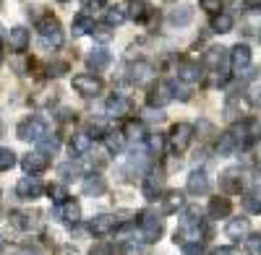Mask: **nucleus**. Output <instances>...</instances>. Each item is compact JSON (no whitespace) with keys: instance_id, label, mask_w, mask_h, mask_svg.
<instances>
[{"instance_id":"f257e3e1","label":"nucleus","mask_w":261,"mask_h":255,"mask_svg":"<svg viewBox=\"0 0 261 255\" xmlns=\"http://www.w3.org/2000/svg\"><path fill=\"white\" fill-rule=\"evenodd\" d=\"M37 31H39V39L45 47H60L63 45V29L58 24V18L53 16H42L37 21Z\"/></svg>"},{"instance_id":"f03ea898","label":"nucleus","mask_w":261,"mask_h":255,"mask_svg":"<svg viewBox=\"0 0 261 255\" xmlns=\"http://www.w3.org/2000/svg\"><path fill=\"white\" fill-rule=\"evenodd\" d=\"M191 138H193V128H191L188 122H178V125L170 131V141H167L170 154H172V156L186 154V148L191 146Z\"/></svg>"},{"instance_id":"7ed1b4c3","label":"nucleus","mask_w":261,"mask_h":255,"mask_svg":"<svg viewBox=\"0 0 261 255\" xmlns=\"http://www.w3.org/2000/svg\"><path fill=\"white\" fill-rule=\"evenodd\" d=\"M206 62H209V68L217 73V83H225L227 81V68H230V52L225 47H209Z\"/></svg>"},{"instance_id":"20e7f679","label":"nucleus","mask_w":261,"mask_h":255,"mask_svg":"<svg viewBox=\"0 0 261 255\" xmlns=\"http://www.w3.org/2000/svg\"><path fill=\"white\" fill-rule=\"evenodd\" d=\"M172 97H175V86L170 81H157V86H151V91L146 94V104L151 110H162L172 102Z\"/></svg>"},{"instance_id":"39448f33","label":"nucleus","mask_w":261,"mask_h":255,"mask_svg":"<svg viewBox=\"0 0 261 255\" xmlns=\"http://www.w3.org/2000/svg\"><path fill=\"white\" fill-rule=\"evenodd\" d=\"M18 138L21 141H42V138H47V122L45 120H39V117H27L24 122L18 125Z\"/></svg>"},{"instance_id":"423d86ee","label":"nucleus","mask_w":261,"mask_h":255,"mask_svg":"<svg viewBox=\"0 0 261 255\" xmlns=\"http://www.w3.org/2000/svg\"><path fill=\"white\" fill-rule=\"evenodd\" d=\"M42 193H45V185H42V180L37 175H27V177H21L18 185H16V196L21 201H34L39 198Z\"/></svg>"},{"instance_id":"0eeeda50","label":"nucleus","mask_w":261,"mask_h":255,"mask_svg":"<svg viewBox=\"0 0 261 255\" xmlns=\"http://www.w3.org/2000/svg\"><path fill=\"white\" fill-rule=\"evenodd\" d=\"M73 89L81 97H97L102 91V78L94 73H79L73 76Z\"/></svg>"},{"instance_id":"6e6552de","label":"nucleus","mask_w":261,"mask_h":255,"mask_svg":"<svg viewBox=\"0 0 261 255\" xmlns=\"http://www.w3.org/2000/svg\"><path fill=\"white\" fill-rule=\"evenodd\" d=\"M128 78H130V83H136V86H146V83H151L157 78V71H154L151 62L139 60V62H134V66L128 68Z\"/></svg>"},{"instance_id":"1a4fd4ad","label":"nucleus","mask_w":261,"mask_h":255,"mask_svg":"<svg viewBox=\"0 0 261 255\" xmlns=\"http://www.w3.org/2000/svg\"><path fill=\"white\" fill-rule=\"evenodd\" d=\"M105 112L110 117H128L130 112H134V102H130L128 97L123 94H110L105 102Z\"/></svg>"},{"instance_id":"9d476101","label":"nucleus","mask_w":261,"mask_h":255,"mask_svg":"<svg viewBox=\"0 0 261 255\" xmlns=\"http://www.w3.org/2000/svg\"><path fill=\"white\" fill-rule=\"evenodd\" d=\"M251 60H253L251 47L238 42V45L232 47V52H230V68H232L235 73H243L246 68H251Z\"/></svg>"},{"instance_id":"9b49d317","label":"nucleus","mask_w":261,"mask_h":255,"mask_svg":"<svg viewBox=\"0 0 261 255\" xmlns=\"http://www.w3.org/2000/svg\"><path fill=\"white\" fill-rule=\"evenodd\" d=\"M162 187H165L162 172H157V169H149L146 177H144V196H146V201H157L160 193H162Z\"/></svg>"},{"instance_id":"f8f14e48","label":"nucleus","mask_w":261,"mask_h":255,"mask_svg":"<svg viewBox=\"0 0 261 255\" xmlns=\"http://www.w3.org/2000/svg\"><path fill=\"white\" fill-rule=\"evenodd\" d=\"M201 237H204V224H201V221H186V224L175 232V242L180 240L183 245H188V242H201Z\"/></svg>"},{"instance_id":"ddd939ff","label":"nucleus","mask_w":261,"mask_h":255,"mask_svg":"<svg viewBox=\"0 0 261 255\" xmlns=\"http://www.w3.org/2000/svg\"><path fill=\"white\" fill-rule=\"evenodd\" d=\"M139 232H141V242L151 245V242H157V240L162 237V221L154 219V216H144Z\"/></svg>"},{"instance_id":"4468645a","label":"nucleus","mask_w":261,"mask_h":255,"mask_svg":"<svg viewBox=\"0 0 261 255\" xmlns=\"http://www.w3.org/2000/svg\"><path fill=\"white\" fill-rule=\"evenodd\" d=\"M115 229H118V219L110 216V214H99V216H94L89 221V232L97 235V237H105V235H110V232H115Z\"/></svg>"},{"instance_id":"2eb2a0df","label":"nucleus","mask_w":261,"mask_h":255,"mask_svg":"<svg viewBox=\"0 0 261 255\" xmlns=\"http://www.w3.org/2000/svg\"><path fill=\"white\" fill-rule=\"evenodd\" d=\"M186 187H188L191 196H204V193H209V175L204 172V169H193V172L188 175Z\"/></svg>"},{"instance_id":"dca6fc26","label":"nucleus","mask_w":261,"mask_h":255,"mask_svg":"<svg viewBox=\"0 0 261 255\" xmlns=\"http://www.w3.org/2000/svg\"><path fill=\"white\" fill-rule=\"evenodd\" d=\"M86 66H89L94 73L105 71L107 66H110V52H107L105 47H94L89 55H86Z\"/></svg>"},{"instance_id":"f3484780","label":"nucleus","mask_w":261,"mask_h":255,"mask_svg":"<svg viewBox=\"0 0 261 255\" xmlns=\"http://www.w3.org/2000/svg\"><path fill=\"white\" fill-rule=\"evenodd\" d=\"M24 169H27V175H37V172H45V169L50 167V162H47V156L45 154H39V151H34V154H27L24 156Z\"/></svg>"},{"instance_id":"a211bd4d","label":"nucleus","mask_w":261,"mask_h":255,"mask_svg":"<svg viewBox=\"0 0 261 255\" xmlns=\"http://www.w3.org/2000/svg\"><path fill=\"white\" fill-rule=\"evenodd\" d=\"M55 216L63 219V221H68V224H79V219H81V208H79L76 201H65L63 206L55 208Z\"/></svg>"},{"instance_id":"6ab92c4d","label":"nucleus","mask_w":261,"mask_h":255,"mask_svg":"<svg viewBox=\"0 0 261 255\" xmlns=\"http://www.w3.org/2000/svg\"><path fill=\"white\" fill-rule=\"evenodd\" d=\"M8 45H11V50L13 52H27V47H29V31L24 29V26H16V29H11V37H8Z\"/></svg>"},{"instance_id":"aec40b11","label":"nucleus","mask_w":261,"mask_h":255,"mask_svg":"<svg viewBox=\"0 0 261 255\" xmlns=\"http://www.w3.org/2000/svg\"><path fill=\"white\" fill-rule=\"evenodd\" d=\"M89 148H92V136L89 133H76L68 143L71 156H84V154H89Z\"/></svg>"},{"instance_id":"412c9836","label":"nucleus","mask_w":261,"mask_h":255,"mask_svg":"<svg viewBox=\"0 0 261 255\" xmlns=\"http://www.w3.org/2000/svg\"><path fill=\"white\" fill-rule=\"evenodd\" d=\"M178 78H180L183 83H199V81L204 78L201 66H199V62H183V66L178 68Z\"/></svg>"},{"instance_id":"4be33fe9","label":"nucleus","mask_w":261,"mask_h":255,"mask_svg":"<svg viewBox=\"0 0 261 255\" xmlns=\"http://www.w3.org/2000/svg\"><path fill=\"white\" fill-rule=\"evenodd\" d=\"M230 211H232V203H230V198H212V203H209V214H212V219H225V216H230Z\"/></svg>"},{"instance_id":"5701e85b","label":"nucleus","mask_w":261,"mask_h":255,"mask_svg":"<svg viewBox=\"0 0 261 255\" xmlns=\"http://www.w3.org/2000/svg\"><path fill=\"white\" fill-rule=\"evenodd\" d=\"M235 148H238V138H235V133H232V131L222 133L220 141H217V154H220V156H232V154H235Z\"/></svg>"},{"instance_id":"b1692460","label":"nucleus","mask_w":261,"mask_h":255,"mask_svg":"<svg viewBox=\"0 0 261 255\" xmlns=\"http://www.w3.org/2000/svg\"><path fill=\"white\" fill-rule=\"evenodd\" d=\"M81 190L86 196H99L105 193V177L102 175H86L84 182H81Z\"/></svg>"},{"instance_id":"393cba45","label":"nucleus","mask_w":261,"mask_h":255,"mask_svg":"<svg viewBox=\"0 0 261 255\" xmlns=\"http://www.w3.org/2000/svg\"><path fill=\"white\" fill-rule=\"evenodd\" d=\"M227 237L230 240H243V237H248V232H251V224H248V219H232L230 224H227Z\"/></svg>"},{"instance_id":"a878e982","label":"nucleus","mask_w":261,"mask_h":255,"mask_svg":"<svg viewBox=\"0 0 261 255\" xmlns=\"http://www.w3.org/2000/svg\"><path fill=\"white\" fill-rule=\"evenodd\" d=\"M232 26H235V18L230 16V13H217V16H212V29L217 31V34H227V31H232Z\"/></svg>"},{"instance_id":"bb28decb","label":"nucleus","mask_w":261,"mask_h":255,"mask_svg":"<svg viewBox=\"0 0 261 255\" xmlns=\"http://www.w3.org/2000/svg\"><path fill=\"white\" fill-rule=\"evenodd\" d=\"M71 29H73L76 37H81V34H92V29H94V18H92L89 13H79V16L73 18Z\"/></svg>"},{"instance_id":"cd10ccee","label":"nucleus","mask_w":261,"mask_h":255,"mask_svg":"<svg viewBox=\"0 0 261 255\" xmlns=\"http://www.w3.org/2000/svg\"><path fill=\"white\" fill-rule=\"evenodd\" d=\"M105 146H107V151H110V154H120L123 146H125V133H120V131L105 133Z\"/></svg>"},{"instance_id":"c85d7f7f","label":"nucleus","mask_w":261,"mask_h":255,"mask_svg":"<svg viewBox=\"0 0 261 255\" xmlns=\"http://www.w3.org/2000/svg\"><path fill=\"white\" fill-rule=\"evenodd\" d=\"M238 175H241L238 169H227V172L220 177V185H222L225 193H238V190H241V177Z\"/></svg>"},{"instance_id":"c756f323","label":"nucleus","mask_w":261,"mask_h":255,"mask_svg":"<svg viewBox=\"0 0 261 255\" xmlns=\"http://www.w3.org/2000/svg\"><path fill=\"white\" fill-rule=\"evenodd\" d=\"M125 18H128V11H125V6H113V8H107V13H105L107 26H120Z\"/></svg>"},{"instance_id":"7c9ffc66","label":"nucleus","mask_w":261,"mask_h":255,"mask_svg":"<svg viewBox=\"0 0 261 255\" xmlns=\"http://www.w3.org/2000/svg\"><path fill=\"white\" fill-rule=\"evenodd\" d=\"M149 16H151V6H146L144 0H134V3H130L128 18H134V21H146Z\"/></svg>"},{"instance_id":"2f4dec72","label":"nucleus","mask_w":261,"mask_h":255,"mask_svg":"<svg viewBox=\"0 0 261 255\" xmlns=\"http://www.w3.org/2000/svg\"><path fill=\"white\" fill-rule=\"evenodd\" d=\"M191 18H193V11L188 6H180L170 13V24L172 26H186V24H191Z\"/></svg>"},{"instance_id":"473e14b6","label":"nucleus","mask_w":261,"mask_h":255,"mask_svg":"<svg viewBox=\"0 0 261 255\" xmlns=\"http://www.w3.org/2000/svg\"><path fill=\"white\" fill-rule=\"evenodd\" d=\"M144 138H146V151H149L151 156H160L162 148H165V138H162L160 133H149V136H144Z\"/></svg>"},{"instance_id":"72a5a7b5","label":"nucleus","mask_w":261,"mask_h":255,"mask_svg":"<svg viewBox=\"0 0 261 255\" xmlns=\"http://www.w3.org/2000/svg\"><path fill=\"white\" fill-rule=\"evenodd\" d=\"M47 193H50V201H53L55 206H63L65 201H68V190H65L63 185H50Z\"/></svg>"},{"instance_id":"f704fd0d","label":"nucleus","mask_w":261,"mask_h":255,"mask_svg":"<svg viewBox=\"0 0 261 255\" xmlns=\"http://www.w3.org/2000/svg\"><path fill=\"white\" fill-rule=\"evenodd\" d=\"M183 208V193H167L165 198V214H172V211Z\"/></svg>"},{"instance_id":"c9c22d12","label":"nucleus","mask_w":261,"mask_h":255,"mask_svg":"<svg viewBox=\"0 0 261 255\" xmlns=\"http://www.w3.org/2000/svg\"><path fill=\"white\" fill-rule=\"evenodd\" d=\"M58 148H60V141L55 138V136H50V138H42L39 141V154H55L58 151Z\"/></svg>"},{"instance_id":"e433bc0d","label":"nucleus","mask_w":261,"mask_h":255,"mask_svg":"<svg viewBox=\"0 0 261 255\" xmlns=\"http://www.w3.org/2000/svg\"><path fill=\"white\" fill-rule=\"evenodd\" d=\"M13 164H16V154L11 148H0V172H8Z\"/></svg>"},{"instance_id":"4c0bfd02","label":"nucleus","mask_w":261,"mask_h":255,"mask_svg":"<svg viewBox=\"0 0 261 255\" xmlns=\"http://www.w3.org/2000/svg\"><path fill=\"white\" fill-rule=\"evenodd\" d=\"M243 206H246L248 214H261V198H258L256 193H248V196L243 198Z\"/></svg>"},{"instance_id":"58836bf2","label":"nucleus","mask_w":261,"mask_h":255,"mask_svg":"<svg viewBox=\"0 0 261 255\" xmlns=\"http://www.w3.org/2000/svg\"><path fill=\"white\" fill-rule=\"evenodd\" d=\"M110 29H113V26H107V24H105V26H94V29H92V37L105 45V42L113 39V31H110Z\"/></svg>"},{"instance_id":"ea45409f","label":"nucleus","mask_w":261,"mask_h":255,"mask_svg":"<svg viewBox=\"0 0 261 255\" xmlns=\"http://www.w3.org/2000/svg\"><path fill=\"white\" fill-rule=\"evenodd\" d=\"M201 11L217 16V13H222V0H201Z\"/></svg>"},{"instance_id":"a19ab883","label":"nucleus","mask_w":261,"mask_h":255,"mask_svg":"<svg viewBox=\"0 0 261 255\" xmlns=\"http://www.w3.org/2000/svg\"><path fill=\"white\" fill-rule=\"evenodd\" d=\"M125 138H144V125L141 122H128V128H125Z\"/></svg>"},{"instance_id":"79ce46f5","label":"nucleus","mask_w":261,"mask_h":255,"mask_svg":"<svg viewBox=\"0 0 261 255\" xmlns=\"http://www.w3.org/2000/svg\"><path fill=\"white\" fill-rule=\"evenodd\" d=\"M246 250H248V255H261V237H248Z\"/></svg>"},{"instance_id":"37998d69","label":"nucleus","mask_w":261,"mask_h":255,"mask_svg":"<svg viewBox=\"0 0 261 255\" xmlns=\"http://www.w3.org/2000/svg\"><path fill=\"white\" fill-rule=\"evenodd\" d=\"M248 102L253 104V107H261V83L251 86V91H248Z\"/></svg>"},{"instance_id":"c03bdc74","label":"nucleus","mask_w":261,"mask_h":255,"mask_svg":"<svg viewBox=\"0 0 261 255\" xmlns=\"http://www.w3.org/2000/svg\"><path fill=\"white\" fill-rule=\"evenodd\" d=\"M29 216H24V214H11V221H13V227H18V229H29L32 227V221H27Z\"/></svg>"},{"instance_id":"a18cd8bd","label":"nucleus","mask_w":261,"mask_h":255,"mask_svg":"<svg viewBox=\"0 0 261 255\" xmlns=\"http://www.w3.org/2000/svg\"><path fill=\"white\" fill-rule=\"evenodd\" d=\"M183 255H204L201 242H188V245H183Z\"/></svg>"},{"instance_id":"49530a36","label":"nucleus","mask_w":261,"mask_h":255,"mask_svg":"<svg viewBox=\"0 0 261 255\" xmlns=\"http://www.w3.org/2000/svg\"><path fill=\"white\" fill-rule=\"evenodd\" d=\"M92 255H115V247L113 245H97L92 250Z\"/></svg>"},{"instance_id":"de8ad7c7","label":"nucleus","mask_w":261,"mask_h":255,"mask_svg":"<svg viewBox=\"0 0 261 255\" xmlns=\"http://www.w3.org/2000/svg\"><path fill=\"white\" fill-rule=\"evenodd\" d=\"M58 172H60V175H63L65 180H71V177L76 175V167H73V164H63V167L58 169Z\"/></svg>"},{"instance_id":"09e8293b","label":"nucleus","mask_w":261,"mask_h":255,"mask_svg":"<svg viewBox=\"0 0 261 255\" xmlns=\"http://www.w3.org/2000/svg\"><path fill=\"white\" fill-rule=\"evenodd\" d=\"M243 6L251 13H261V0H243Z\"/></svg>"},{"instance_id":"8fccbe9b","label":"nucleus","mask_w":261,"mask_h":255,"mask_svg":"<svg viewBox=\"0 0 261 255\" xmlns=\"http://www.w3.org/2000/svg\"><path fill=\"white\" fill-rule=\"evenodd\" d=\"M105 6H107V0H89V3H86V11H99Z\"/></svg>"},{"instance_id":"3c124183","label":"nucleus","mask_w":261,"mask_h":255,"mask_svg":"<svg viewBox=\"0 0 261 255\" xmlns=\"http://www.w3.org/2000/svg\"><path fill=\"white\" fill-rule=\"evenodd\" d=\"M212 255H232V250H230V247H217Z\"/></svg>"},{"instance_id":"603ef678","label":"nucleus","mask_w":261,"mask_h":255,"mask_svg":"<svg viewBox=\"0 0 261 255\" xmlns=\"http://www.w3.org/2000/svg\"><path fill=\"white\" fill-rule=\"evenodd\" d=\"M253 182H256V185H258V187H261V167H258V169H256V177H253Z\"/></svg>"},{"instance_id":"864d4df0","label":"nucleus","mask_w":261,"mask_h":255,"mask_svg":"<svg viewBox=\"0 0 261 255\" xmlns=\"http://www.w3.org/2000/svg\"><path fill=\"white\" fill-rule=\"evenodd\" d=\"M21 255H39V252H37V250H24Z\"/></svg>"},{"instance_id":"5fc2aeb1","label":"nucleus","mask_w":261,"mask_h":255,"mask_svg":"<svg viewBox=\"0 0 261 255\" xmlns=\"http://www.w3.org/2000/svg\"><path fill=\"white\" fill-rule=\"evenodd\" d=\"M3 37H6V31H3V26H0V42H3Z\"/></svg>"},{"instance_id":"6e6d98bb","label":"nucleus","mask_w":261,"mask_h":255,"mask_svg":"<svg viewBox=\"0 0 261 255\" xmlns=\"http://www.w3.org/2000/svg\"><path fill=\"white\" fill-rule=\"evenodd\" d=\"M0 62H3V55H0Z\"/></svg>"},{"instance_id":"4d7b16f0","label":"nucleus","mask_w":261,"mask_h":255,"mask_svg":"<svg viewBox=\"0 0 261 255\" xmlns=\"http://www.w3.org/2000/svg\"><path fill=\"white\" fill-rule=\"evenodd\" d=\"M0 247H3V242H0Z\"/></svg>"}]
</instances>
